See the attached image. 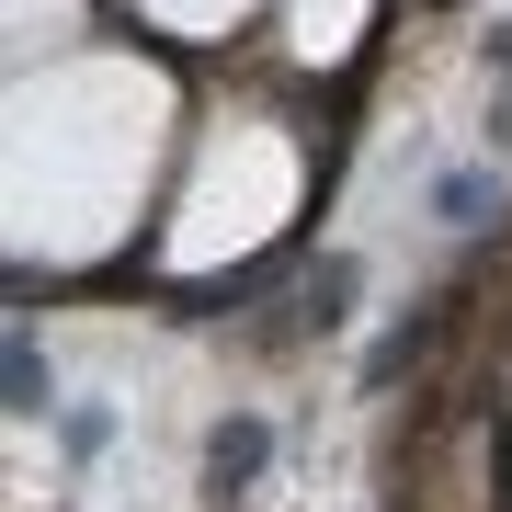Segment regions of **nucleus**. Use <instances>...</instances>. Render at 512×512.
<instances>
[{
	"instance_id": "1",
	"label": "nucleus",
	"mask_w": 512,
	"mask_h": 512,
	"mask_svg": "<svg viewBox=\"0 0 512 512\" xmlns=\"http://www.w3.org/2000/svg\"><path fill=\"white\" fill-rule=\"evenodd\" d=\"M251 467H262V421H228L217 433V490H239Z\"/></svg>"
}]
</instances>
